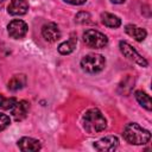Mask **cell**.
<instances>
[{"label": "cell", "instance_id": "cell-11", "mask_svg": "<svg viewBox=\"0 0 152 152\" xmlns=\"http://www.w3.org/2000/svg\"><path fill=\"white\" fill-rule=\"evenodd\" d=\"M18 147L24 151V152H31V151H38L42 148L40 141L34 139V138H30V137H23L18 140Z\"/></svg>", "mask_w": 152, "mask_h": 152}, {"label": "cell", "instance_id": "cell-19", "mask_svg": "<svg viewBox=\"0 0 152 152\" xmlns=\"http://www.w3.org/2000/svg\"><path fill=\"white\" fill-rule=\"evenodd\" d=\"M11 124V120H10V116L4 114V113H0V132L6 129Z\"/></svg>", "mask_w": 152, "mask_h": 152}, {"label": "cell", "instance_id": "cell-6", "mask_svg": "<svg viewBox=\"0 0 152 152\" xmlns=\"http://www.w3.org/2000/svg\"><path fill=\"white\" fill-rule=\"evenodd\" d=\"M7 32H8L10 37H12L14 39H21L27 33V24L24 20L14 19V20L10 21V24L7 25Z\"/></svg>", "mask_w": 152, "mask_h": 152}, {"label": "cell", "instance_id": "cell-8", "mask_svg": "<svg viewBox=\"0 0 152 152\" xmlns=\"http://www.w3.org/2000/svg\"><path fill=\"white\" fill-rule=\"evenodd\" d=\"M42 36L46 42L53 43L61 38V31H59L57 24L48 23V24L43 25V27H42Z\"/></svg>", "mask_w": 152, "mask_h": 152}, {"label": "cell", "instance_id": "cell-20", "mask_svg": "<svg viewBox=\"0 0 152 152\" xmlns=\"http://www.w3.org/2000/svg\"><path fill=\"white\" fill-rule=\"evenodd\" d=\"M63 1H65V2H68V4H70V5H76V6L83 5V4L87 2V0H63Z\"/></svg>", "mask_w": 152, "mask_h": 152}, {"label": "cell", "instance_id": "cell-9", "mask_svg": "<svg viewBox=\"0 0 152 152\" xmlns=\"http://www.w3.org/2000/svg\"><path fill=\"white\" fill-rule=\"evenodd\" d=\"M30 110V103L26 101V100H20L13 104V107L11 108V113L13 115V118L17 120V121H21L26 118L27 113Z\"/></svg>", "mask_w": 152, "mask_h": 152}, {"label": "cell", "instance_id": "cell-10", "mask_svg": "<svg viewBox=\"0 0 152 152\" xmlns=\"http://www.w3.org/2000/svg\"><path fill=\"white\" fill-rule=\"evenodd\" d=\"M28 11V4L26 0H11L7 7V12L11 15H24Z\"/></svg>", "mask_w": 152, "mask_h": 152}, {"label": "cell", "instance_id": "cell-1", "mask_svg": "<svg viewBox=\"0 0 152 152\" xmlns=\"http://www.w3.org/2000/svg\"><path fill=\"white\" fill-rule=\"evenodd\" d=\"M107 127V120L97 108H90L88 109L83 115V128L93 134L104 131Z\"/></svg>", "mask_w": 152, "mask_h": 152}, {"label": "cell", "instance_id": "cell-21", "mask_svg": "<svg viewBox=\"0 0 152 152\" xmlns=\"http://www.w3.org/2000/svg\"><path fill=\"white\" fill-rule=\"evenodd\" d=\"M113 4H124L126 0H110Z\"/></svg>", "mask_w": 152, "mask_h": 152}, {"label": "cell", "instance_id": "cell-17", "mask_svg": "<svg viewBox=\"0 0 152 152\" xmlns=\"http://www.w3.org/2000/svg\"><path fill=\"white\" fill-rule=\"evenodd\" d=\"M15 102H17L15 97H6L5 95L0 94V108H2V109H11Z\"/></svg>", "mask_w": 152, "mask_h": 152}, {"label": "cell", "instance_id": "cell-15", "mask_svg": "<svg viewBox=\"0 0 152 152\" xmlns=\"http://www.w3.org/2000/svg\"><path fill=\"white\" fill-rule=\"evenodd\" d=\"M76 44H77V39L75 37H70L68 40L58 45V52L61 55H69L76 49Z\"/></svg>", "mask_w": 152, "mask_h": 152}, {"label": "cell", "instance_id": "cell-12", "mask_svg": "<svg viewBox=\"0 0 152 152\" xmlns=\"http://www.w3.org/2000/svg\"><path fill=\"white\" fill-rule=\"evenodd\" d=\"M125 32H126L128 36L133 37L137 42H142V40L146 38V36H147V32H146L145 28L139 27V26L133 25V24L126 25V26H125Z\"/></svg>", "mask_w": 152, "mask_h": 152}, {"label": "cell", "instance_id": "cell-16", "mask_svg": "<svg viewBox=\"0 0 152 152\" xmlns=\"http://www.w3.org/2000/svg\"><path fill=\"white\" fill-rule=\"evenodd\" d=\"M134 96H135L138 103H139L141 107H144V108L147 109V110H151V109H152L151 97H150V95H148L147 93H145V91H142V90H137V91L134 93Z\"/></svg>", "mask_w": 152, "mask_h": 152}, {"label": "cell", "instance_id": "cell-3", "mask_svg": "<svg viewBox=\"0 0 152 152\" xmlns=\"http://www.w3.org/2000/svg\"><path fill=\"white\" fill-rule=\"evenodd\" d=\"M104 65L106 58L99 53H89L81 59V66L88 74H97L103 70Z\"/></svg>", "mask_w": 152, "mask_h": 152}, {"label": "cell", "instance_id": "cell-7", "mask_svg": "<svg viewBox=\"0 0 152 152\" xmlns=\"http://www.w3.org/2000/svg\"><path fill=\"white\" fill-rule=\"evenodd\" d=\"M118 146H119V139L114 135H107L94 142V147L100 152L114 151L118 148Z\"/></svg>", "mask_w": 152, "mask_h": 152}, {"label": "cell", "instance_id": "cell-2", "mask_svg": "<svg viewBox=\"0 0 152 152\" xmlns=\"http://www.w3.org/2000/svg\"><path fill=\"white\" fill-rule=\"evenodd\" d=\"M122 137L127 142L132 145H145L150 141L151 133L150 131L142 128L140 125L135 122H129L125 126L122 131Z\"/></svg>", "mask_w": 152, "mask_h": 152}, {"label": "cell", "instance_id": "cell-4", "mask_svg": "<svg viewBox=\"0 0 152 152\" xmlns=\"http://www.w3.org/2000/svg\"><path fill=\"white\" fill-rule=\"evenodd\" d=\"M83 42L87 46L91 48V49H102L108 44V38L106 34H103L102 32L97 31V30H86L83 36Z\"/></svg>", "mask_w": 152, "mask_h": 152}, {"label": "cell", "instance_id": "cell-5", "mask_svg": "<svg viewBox=\"0 0 152 152\" xmlns=\"http://www.w3.org/2000/svg\"><path fill=\"white\" fill-rule=\"evenodd\" d=\"M119 48H120L121 53H122L126 58H128L129 61H132V62H134V63H137V64H139L140 66H144V68H146V66L148 65V62H147L140 53H138V51H137L131 44H128L127 42L121 40V42L119 43Z\"/></svg>", "mask_w": 152, "mask_h": 152}, {"label": "cell", "instance_id": "cell-18", "mask_svg": "<svg viewBox=\"0 0 152 152\" xmlns=\"http://www.w3.org/2000/svg\"><path fill=\"white\" fill-rule=\"evenodd\" d=\"M90 19H91L90 14H89L88 12H84V11L78 12V13L76 14V17H75V20H76L78 24H88V23L91 21Z\"/></svg>", "mask_w": 152, "mask_h": 152}, {"label": "cell", "instance_id": "cell-13", "mask_svg": "<svg viewBox=\"0 0 152 152\" xmlns=\"http://www.w3.org/2000/svg\"><path fill=\"white\" fill-rule=\"evenodd\" d=\"M26 82H27V78L24 74H19V75H14L12 76V78L8 81V89L12 90V91H17V90H20L21 88H24L26 86Z\"/></svg>", "mask_w": 152, "mask_h": 152}, {"label": "cell", "instance_id": "cell-14", "mask_svg": "<svg viewBox=\"0 0 152 152\" xmlns=\"http://www.w3.org/2000/svg\"><path fill=\"white\" fill-rule=\"evenodd\" d=\"M101 21L104 26L112 27V28H118L121 25V19L118 15L108 13V12H103L101 14Z\"/></svg>", "mask_w": 152, "mask_h": 152}]
</instances>
